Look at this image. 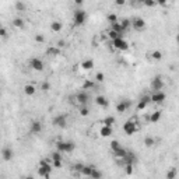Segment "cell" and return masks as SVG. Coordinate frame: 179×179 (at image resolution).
Masks as SVG:
<instances>
[{"label": "cell", "instance_id": "6da1fadb", "mask_svg": "<svg viewBox=\"0 0 179 179\" xmlns=\"http://www.w3.org/2000/svg\"><path fill=\"white\" fill-rule=\"evenodd\" d=\"M52 168H53V166L49 164V161H48V160H41V161H39L38 174H39V176H42V178H46V179H48L49 176H51Z\"/></svg>", "mask_w": 179, "mask_h": 179}, {"label": "cell", "instance_id": "7a4b0ae2", "mask_svg": "<svg viewBox=\"0 0 179 179\" xmlns=\"http://www.w3.org/2000/svg\"><path fill=\"white\" fill-rule=\"evenodd\" d=\"M56 148L57 151H63V152H73L76 148V144L73 141H56Z\"/></svg>", "mask_w": 179, "mask_h": 179}, {"label": "cell", "instance_id": "3957f363", "mask_svg": "<svg viewBox=\"0 0 179 179\" xmlns=\"http://www.w3.org/2000/svg\"><path fill=\"white\" fill-rule=\"evenodd\" d=\"M112 46L115 48V49H118V51H127L129 49V42L126 41V39H123L122 37H118L115 38V39H112Z\"/></svg>", "mask_w": 179, "mask_h": 179}, {"label": "cell", "instance_id": "277c9868", "mask_svg": "<svg viewBox=\"0 0 179 179\" xmlns=\"http://www.w3.org/2000/svg\"><path fill=\"white\" fill-rule=\"evenodd\" d=\"M137 130H138V126H137V123H136L134 120H127V122L123 124V132L127 134V136L134 134Z\"/></svg>", "mask_w": 179, "mask_h": 179}, {"label": "cell", "instance_id": "5b68a950", "mask_svg": "<svg viewBox=\"0 0 179 179\" xmlns=\"http://www.w3.org/2000/svg\"><path fill=\"white\" fill-rule=\"evenodd\" d=\"M52 124L55 127H60V129H64L67 126V116L66 115H57L52 119Z\"/></svg>", "mask_w": 179, "mask_h": 179}, {"label": "cell", "instance_id": "8992f818", "mask_svg": "<svg viewBox=\"0 0 179 179\" xmlns=\"http://www.w3.org/2000/svg\"><path fill=\"white\" fill-rule=\"evenodd\" d=\"M85 20H87V14L84 10H76L74 11V24L76 25H83L85 23Z\"/></svg>", "mask_w": 179, "mask_h": 179}, {"label": "cell", "instance_id": "52a82bcc", "mask_svg": "<svg viewBox=\"0 0 179 179\" xmlns=\"http://www.w3.org/2000/svg\"><path fill=\"white\" fill-rule=\"evenodd\" d=\"M165 99H166V94L162 91H154L152 95L150 96V101L154 102V104H162Z\"/></svg>", "mask_w": 179, "mask_h": 179}, {"label": "cell", "instance_id": "ba28073f", "mask_svg": "<svg viewBox=\"0 0 179 179\" xmlns=\"http://www.w3.org/2000/svg\"><path fill=\"white\" fill-rule=\"evenodd\" d=\"M76 102L80 104V105H87L88 102H90V95L87 94V91H80L76 94Z\"/></svg>", "mask_w": 179, "mask_h": 179}, {"label": "cell", "instance_id": "9c48e42d", "mask_svg": "<svg viewBox=\"0 0 179 179\" xmlns=\"http://www.w3.org/2000/svg\"><path fill=\"white\" fill-rule=\"evenodd\" d=\"M130 25H132L136 31H143V29L146 28V21H144V18H141V17H136V18H133L130 21Z\"/></svg>", "mask_w": 179, "mask_h": 179}, {"label": "cell", "instance_id": "30bf717a", "mask_svg": "<svg viewBox=\"0 0 179 179\" xmlns=\"http://www.w3.org/2000/svg\"><path fill=\"white\" fill-rule=\"evenodd\" d=\"M162 88H164V80L161 78V76H157V77L152 78V81H151L152 91H161Z\"/></svg>", "mask_w": 179, "mask_h": 179}, {"label": "cell", "instance_id": "8fae6325", "mask_svg": "<svg viewBox=\"0 0 179 179\" xmlns=\"http://www.w3.org/2000/svg\"><path fill=\"white\" fill-rule=\"evenodd\" d=\"M29 66H31V69H34L35 71H42L43 70V62L41 59H38V57H32L29 60Z\"/></svg>", "mask_w": 179, "mask_h": 179}, {"label": "cell", "instance_id": "7c38bea8", "mask_svg": "<svg viewBox=\"0 0 179 179\" xmlns=\"http://www.w3.org/2000/svg\"><path fill=\"white\" fill-rule=\"evenodd\" d=\"M130 106H132V102L129 101V99H123V101L118 102V105H116V112L123 113V112H126Z\"/></svg>", "mask_w": 179, "mask_h": 179}, {"label": "cell", "instance_id": "4fadbf2b", "mask_svg": "<svg viewBox=\"0 0 179 179\" xmlns=\"http://www.w3.org/2000/svg\"><path fill=\"white\" fill-rule=\"evenodd\" d=\"M29 130H31V133L37 134V133H41L42 132V123L39 120H32L31 124H29Z\"/></svg>", "mask_w": 179, "mask_h": 179}, {"label": "cell", "instance_id": "5bb4252c", "mask_svg": "<svg viewBox=\"0 0 179 179\" xmlns=\"http://www.w3.org/2000/svg\"><path fill=\"white\" fill-rule=\"evenodd\" d=\"M150 96H141V98H140V99H138V102H137V109L138 110H144L146 109V108H147L148 106V104H150Z\"/></svg>", "mask_w": 179, "mask_h": 179}, {"label": "cell", "instance_id": "9a60e30c", "mask_svg": "<svg viewBox=\"0 0 179 179\" xmlns=\"http://www.w3.org/2000/svg\"><path fill=\"white\" fill-rule=\"evenodd\" d=\"M45 55L49 56V57H56V56L60 55V49L57 46H49V48H46Z\"/></svg>", "mask_w": 179, "mask_h": 179}, {"label": "cell", "instance_id": "2e32d148", "mask_svg": "<svg viewBox=\"0 0 179 179\" xmlns=\"http://www.w3.org/2000/svg\"><path fill=\"white\" fill-rule=\"evenodd\" d=\"M95 104L98 106H101V108H108L109 106V101H108V98L104 95H98L95 98Z\"/></svg>", "mask_w": 179, "mask_h": 179}, {"label": "cell", "instance_id": "e0dca14e", "mask_svg": "<svg viewBox=\"0 0 179 179\" xmlns=\"http://www.w3.org/2000/svg\"><path fill=\"white\" fill-rule=\"evenodd\" d=\"M1 157H3L4 161H11L14 157V151L10 147H6V148H3V151H1Z\"/></svg>", "mask_w": 179, "mask_h": 179}, {"label": "cell", "instance_id": "ac0fdd59", "mask_svg": "<svg viewBox=\"0 0 179 179\" xmlns=\"http://www.w3.org/2000/svg\"><path fill=\"white\" fill-rule=\"evenodd\" d=\"M99 134H101L102 137H109L113 134V129L110 127V126H105V124H102V127L99 129Z\"/></svg>", "mask_w": 179, "mask_h": 179}, {"label": "cell", "instance_id": "d6986e66", "mask_svg": "<svg viewBox=\"0 0 179 179\" xmlns=\"http://www.w3.org/2000/svg\"><path fill=\"white\" fill-rule=\"evenodd\" d=\"M23 91H24V94H25V95L32 96L35 92H37V88H35V85H34V84H25V85L23 87Z\"/></svg>", "mask_w": 179, "mask_h": 179}, {"label": "cell", "instance_id": "ffe728a7", "mask_svg": "<svg viewBox=\"0 0 179 179\" xmlns=\"http://www.w3.org/2000/svg\"><path fill=\"white\" fill-rule=\"evenodd\" d=\"M136 162V155L133 152H126V155L122 158V164H134Z\"/></svg>", "mask_w": 179, "mask_h": 179}, {"label": "cell", "instance_id": "44dd1931", "mask_svg": "<svg viewBox=\"0 0 179 179\" xmlns=\"http://www.w3.org/2000/svg\"><path fill=\"white\" fill-rule=\"evenodd\" d=\"M160 119H161V110H154L151 115H150V118H148L150 123H158Z\"/></svg>", "mask_w": 179, "mask_h": 179}, {"label": "cell", "instance_id": "7402d4cb", "mask_svg": "<svg viewBox=\"0 0 179 179\" xmlns=\"http://www.w3.org/2000/svg\"><path fill=\"white\" fill-rule=\"evenodd\" d=\"M81 69L83 70H92L94 69V60L85 59L84 62H81Z\"/></svg>", "mask_w": 179, "mask_h": 179}, {"label": "cell", "instance_id": "603a6c76", "mask_svg": "<svg viewBox=\"0 0 179 179\" xmlns=\"http://www.w3.org/2000/svg\"><path fill=\"white\" fill-rule=\"evenodd\" d=\"M62 28H63V24L60 23V21H52L51 23V29L53 32H60Z\"/></svg>", "mask_w": 179, "mask_h": 179}, {"label": "cell", "instance_id": "cb8c5ba5", "mask_svg": "<svg viewBox=\"0 0 179 179\" xmlns=\"http://www.w3.org/2000/svg\"><path fill=\"white\" fill-rule=\"evenodd\" d=\"M95 168V165H84L83 169H81V175H84V176H88L90 178V175H91L92 169Z\"/></svg>", "mask_w": 179, "mask_h": 179}, {"label": "cell", "instance_id": "d4e9b609", "mask_svg": "<svg viewBox=\"0 0 179 179\" xmlns=\"http://www.w3.org/2000/svg\"><path fill=\"white\" fill-rule=\"evenodd\" d=\"M143 143H144V146L148 148H151L155 146V140L152 137H150V136H147V137H144V140H143Z\"/></svg>", "mask_w": 179, "mask_h": 179}, {"label": "cell", "instance_id": "484cf974", "mask_svg": "<svg viewBox=\"0 0 179 179\" xmlns=\"http://www.w3.org/2000/svg\"><path fill=\"white\" fill-rule=\"evenodd\" d=\"M115 122H116L115 116H106L105 119L102 120V123L105 124V126H110V127H112V126L115 124Z\"/></svg>", "mask_w": 179, "mask_h": 179}, {"label": "cell", "instance_id": "4316f807", "mask_svg": "<svg viewBox=\"0 0 179 179\" xmlns=\"http://www.w3.org/2000/svg\"><path fill=\"white\" fill-rule=\"evenodd\" d=\"M126 150H124L123 147H119L118 148V150H115V151H113V154H115V157L116 158H119V160H122V158H123L124 155H126Z\"/></svg>", "mask_w": 179, "mask_h": 179}, {"label": "cell", "instance_id": "83f0119b", "mask_svg": "<svg viewBox=\"0 0 179 179\" xmlns=\"http://www.w3.org/2000/svg\"><path fill=\"white\" fill-rule=\"evenodd\" d=\"M11 24H13V27H15V28H24V20L21 18V17L14 18L13 21H11Z\"/></svg>", "mask_w": 179, "mask_h": 179}, {"label": "cell", "instance_id": "f1b7e54d", "mask_svg": "<svg viewBox=\"0 0 179 179\" xmlns=\"http://www.w3.org/2000/svg\"><path fill=\"white\" fill-rule=\"evenodd\" d=\"M95 87V83L91 81V80H85L83 83V90L84 91H87V90H92V88Z\"/></svg>", "mask_w": 179, "mask_h": 179}, {"label": "cell", "instance_id": "f546056e", "mask_svg": "<svg viewBox=\"0 0 179 179\" xmlns=\"http://www.w3.org/2000/svg\"><path fill=\"white\" fill-rule=\"evenodd\" d=\"M78 113H80V116H84V118H85V116L90 115V108H88L87 105H83L78 109Z\"/></svg>", "mask_w": 179, "mask_h": 179}, {"label": "cell", "instance_id": "4dcf8cb0", "mask_svg": "<svg viewBox=\"0 0 179 179\" xmlns=\"http://www.w3.org/2000/svg\"><path fill=\"white\" fill-rule=\"evenodd\" d=\"M110 25H112V28H110V29H113V31H116L118 34H120V35L123 34V29H122V27H120V24L118 23V21H116V23H112Z\"/></svg>", "mask_w": 179, "mask_h": 179}, {"label": "cell", "instance_id": "1f68e13d", "mask_svg": "<svg viewBox=\"0 0 179 179\" xmlns=\"http://www.w3.org/2000/svg\"><path fill=\"white\" fill-rule=\"evenodd\" d=\"M101 176H102V172L101 171H98L96 168H94L92 172H91V175H90V178H92V179H99Z\"/></svg>", "mask_w": 179, "mask_h": 179}, {"label": "cell", "instance_id": "d6a6232c", "mask_svg": "<svg viewBox=\"0 0 179 179\" xmlns=\"http://www.w3.org/2000/svg\"><path fill=\"white\" fill-rule=\"evenodd\" d=\"M119 24H120V27H122V29H123V31H126V29L130 27V20H129V18H123Z\"/></svg>", "mask_w": 179, "mask_h": 179}, {"label": "cell", "instance_id": "836d02e7", "mask_svg": "<svg viewBox=\"0 0 179 179\" xmlns=\"http://www.w3.org/2000/svg\"><path fill=\"white\" fill-rule=\"evenodd\" d=\"M151 59L152 60H161L162 59V52H160V51L151 52Z\"/></svg>", "mask_w": 179, "mask_h": 179}, {"label": "cell", "instance_id": "e575fe53", "mask_svg": "<svg viewBox=\"0 0 179 179\" xmlns=\"http://www.w3.org/2000/svg\"><path fill=\"white\" fill-rule=\"evenodd\" d=\"M106 20H108V23H116L118 21V15H116L115 13H109L108 15H106Z\"/></svg>", "mask_w": 179, "mask_h": 179}, {"label": "cell", "instance_id": "d590c367", "mask_svg": "<svg viewBox=\"0 0 179 179\" xmlns=\"http://www.w3.org/2000/svg\"><path fill=\"white\" fill-rule=\"evenodd\" d=\"M109 146H110V150H112V151H115V150H118L119 147H122V146H120V143L118 141V140H112Z\"/></svg>", "mask_w": 179, "mask_h": 179}, {"label": "cell", "instance_id": "8d00e7d4", "mask_svg": "<svg viewBox=\"0 0 179 179\" xmlns=\"http://www.w3.org/2000/svg\"><path fill=\"white\" fill-rule=\"evenodd\" d=\"M118 37H120V34H118L116 31H113V29H109V31H108V38H109L110 41L115 39V38H118Z\"/></svg>", "mask_w": 179, "mask_h": 179}, {"label": "cell", "instance_id": "74e56055", "mask_svg": "<svg viewBox=\"0 0 179 179\" xmlns=\"http://www.w3.org/2000/svg\"><path fill=\"white\" fill-rule=\"evenodd\" d=\"M133 164H124V171H126V175H132L133 174Z\"/></svg>", "mask_w": 179, "mask_h": 179}, {"label": "cell", "instance_id": "f35d334b", "mask_svg": "<svg viewBox=\"0 0 179 179\" xmlns=\"http://www.w3.org/2000/svg\"><path fill=\"white\" fill-rule=\"evenodd\" d=\"M84 164H81V162H77V164H74L73 165V171L74 172H78V174H81V169H83Z\"/></svg>", "mask_w": 179, "mask_h": 179}, {"label": "cell", "instance_id": "ab89813d", "mask_svg": "<svg viewBox=\"0 0 179 179\" xmlns=\"http://www.w3.org/2000/svg\"><path fill=\"white\" fill-rule=\"evenodd\" d=\"M25 9H27V7H25V4H24L23 1H17V3H15V10H17V11H25Z\"/></svg>", "mask_w": 179, "mask_h": 179}, {"label": "cell", "instance_id": "60d3db41", "mask_svg": "<svg viewBox=\"0 0 179 179\" xmlns=\"http://www.w3.org/2000/svg\"><path fill=\"white\" fill-rule=\"evenodd\" d=\"M53 162H52V166L53 168H56V169H60L62 168V165H63V162H62V160H52Z\"/></svg>", "mask_w": 179, "mask_h": 179}, {"label": "cell", "instance_id": "b9f144b4", "mask_svg": "<svg viewBox=\"0 0 179 179\" xmlns=\"http://www.w3.org/2000/svg\"><path fill=\"white\" fill-rule=\"evenodd\" d=\"M45 35H42V34H37L35 35V42H38V43H45Z\"/></svg>", "mask_w": 179, "mask_h": 179}, {"label": "cell", "instance_id": "7bdbcfd3", "mask_svg": "<svg viewBox=\"0 0 179 179\" xmlns=\"http://www.w3.org/2000/svg\"><path fill=\"white\" fill-rule=\"evenodd\" d=\"M105 80V74L101 73V71H98V73L95 74V81H98V83H102Z\"/></svg>", "mask_w": 179, "mask_h": 179}, {"label": "cell", "instance_id": "ee69618b", "mask_svg": "<svg viewBox=\"0 0 179 179\" xmlns=\"http://www.w3.org/2000/svg\"><path fill=\"white\" fill-rule=\"evenodd\" d=\"M166 178H168V179H175V178H176V169L172 168L171 171H168V172H166Z\"/></svg>", "mask_w": 179, "mask_h": 179}, {"label": "cell", "instance_id": "f6af8a7d", "mask_svg": "<svg viewBox=\"0 0 179 179\" xmlns=\"http://www.w3.org/2000/svg\"><path fill=\"white\" fill-rule=\"evenodd\" d=\"M41 90H42L43 92H48L49 90H51V84L48 83V81H43V83L41 84Z\"/></svg>", "mask_w": 179, "mask_h": 179}, {"label": "cell", "instance_id": "bcb514c9", "mask_svg": "<svg viewBox=\"0 0 179 179\" xmlns=\"http://www.w3.org/2000/svg\"><path fill=\"white\" fill-rule=\"evenodd\" d=\"M143 4L146 6V7H154V6H157L155 4V0H144V3Z\"/></svg>", "mask_w": 179, "mask_h": 179}, {"label": "cell", "instance_id": "7dc6e473", "mask_svg": "<svg viewBox=\"0 0 179 179\" xmlns=\"http://www.w3.org/2000/svg\"><path fill=\"white\" fill-rule=\"evenodd\" d=\"M0 37H1V38H7V37H9V32H7V29H6L4 27H0Z\"/></svg>", "mask_w": 179, "mask_h": 179}, {"label": "cell", "instance_id": "c3c4849f", "mask_svg": "<svg viewBox=\"0 0 179 179\" xmlns=\"http://www.w3.org/2000/svg\"><path fill=\"white\" fill-rule=\"evenodd\" d=\"M52 160H62V154H60V151H55L52 152Z\"/></svg>", "mask_w": 179, "mask_h": 179}, {"label": "cell", "instance_id": "681fc988", "mask_svg": "<svg viewBox=\"0 0 179 179\" xmlns=\"http://www.w3.org/2000/svg\"><path fill=\"white\" fill-rule=\"evenodd\" d=\"M155 4L161 6V7H165V6H168V0H155Z\"/></svg>", "mask_w": 179, "mask_h": 179}, {"label": "cell", "instance_id": "f907efd6", "mask_svg": "<svg viewBox=\"0 0 179 179\" xmlns=\"http://www.w3.org/2000/svg\"><path fill=\"white\" fill-rule=\"evenodd\" d=\"M56 46H57L59 49H62V48H64V46H66V42H64L63 39H60V41H57V43H56Z\"/></svg>", "mask_w": 179, "mask_h": 179}, {"label": "cell", "instance_id": "816d5d0a", "mask_svg": "<svg viewBox=\"0 0 179 179\" xmlns=\"http://www.w3.org/2000/svg\"><path fill=\"white\" fill-rule=\"evenodd\" d=\"M115 4L116 6H124L126 4V0H115Z\"/></svg>", "mask_w": 179, "mask_h": 179}, {"label": "cell", "instance_id": "f5cc1de1", "mask_svg": "<svg viewBox=\"0 0 179 179\" xmlns=\"http://www.w3.org/2000/svg\"><path fill=\"white\" fill-rule=\"evenodd\" d=\"M83 1H84V0H74V3H76V4H83Z\"/></svg>", "mask_w": 179, "mask_h": 179}, {"label": "cell", "instance_id": "db71d44e", "mask_svg": "<svg viewBox=\"0 0 179 179\" xmlns=\"http://www.w3.org/2000/svg\"><path fill=\"white\" fill-rule=\"evenodd\" d=\"M137 3H141V4H143V3H144V0H137Z\"/></svg>", "mask_w": 179, "mask_h": 179}, {"label": "cell", "instance_id": "11a10c76", "mask_svg": "<svg viewBox=\"0 0 179 179\" xmlns=\"http://www.w3.org/2000/svg\"><path fill=\"white\" fill-rule=\"evenodd\" d=\"M0 27H3V25H1V24H0Z\"/></svg>", "mask_w": 179, "mask_h": 179}]
</instances>
